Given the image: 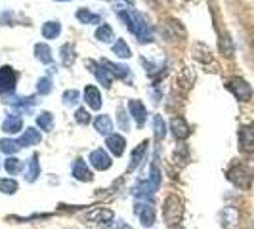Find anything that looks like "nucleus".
<instances>
[{
  "instance_id": "f257e3e1",
  "label": "nucleus",
  "mask_w": 254,
  "mask_h": 229,
  "mask_svg": "<svg viewBox=\"0 0 254 229\" xmlns=\"http://www.w3.org/2000/svg\"><path fill=\"white\" fill-rule=\"evenodd\" d=\"M117 15L127 23L132 35H136L140 38V42H151L153 40L151 25L147 23V19L140 12H136V10H119Z\"/></svg>"
},
{
  "instance_id": "f03ea898",
  "label": "nucleus",
  "mask_w": 254,
  "mask_h": 229,
  "mask_svg": "<svg viewBox=\"0 0 254 229\" xmlns=\"http://www.w3.org/2000/svg\"><path fill=\"white\" fill-rule=\"evenodd\" d=\"M163 216H165V224L168 228H176L182 222L184 216V203L178 195H168L165 199V206H163Z\"/></svg>"
},
{
  "instance_id": "7ed1b4c3",
  "label": "nucleus",
  "mask_w": 254,
  "mask_h": 229,
  "mask_svg": "<svg viewBox=\"0 0 254 229\" xmlns=\"http://www.w3.org/2000/svg\"><path fill=\"white\" fill-rule=\"evenodd\" d=\"M228 179L239 189H249L253 183V172L245 165H233L228 170Z\"/></svg>"
},
{
  "instance_id": "20e7f679",
  "label": "nucleus",
  "mask_w": 254,
  "mask_h": 229,
  "mask_svg": "<svg viewBox=\"0 0 254 229\" xmlns=\"http://www.w3.org/2000/svg\"><path fill=\"white\" fill-rule=\"evenodd\" d=\"M226 88L239 100V102H249L251 98H253V88H251V84L241 78V76H231L228 82H226Z\"/></svg>"
},
{
  "instance_id": "39448f33",
  "label": "nucleus",
  "mask_w": 254,
  "mask_h": 229,
  "mask_svg": "<svg viewBox=\"0 0 254 229\" xmlns=\"http://www.w3.org/2000/svg\"><path fill=\"white\" fill-rule=\"evenodd\" d=\"M134 214L138 216V220L141 222V226L151 228L155 224V208H153L151 201H136L134 203Z\"/></svg>"
},
{
  "instance_id": "423d86ee",
  "label": "nucleus",
  "mask_w": 254,
  "mask_h": 229,
  "mask_svg": "<svg viewBox=\"0 0 254 229\" xmlns=\"http://www.w3.org/2000/svg\"><path fill=\"white\" fill-rule=\"evenodd\" d=\"M15 82H17V73L13 71L10 65L0 67V96L12 94L15 90Z\"/></svg>"
},
{
  "instance_id": "0eeeda50",
  "label": "nucleus",
  "mask_w": 254,
  "mask_h": 229,
  "mask_svg": "<svg viewBox=\"0 0 254 229\" xmlns=\"http://www.w3.org/2000/svg\"><path fill=\"white\" fill-rule=\"evenodd\" d=\"M239 151L245 155L254 153V122L241 126L239 130Z\"/></svg>"
},
{
  "instance_id": "6e6552de",
  "label": "nucleus",
  "mask_w": 254,
  "mask_h": 229,
  "mask_svg": "<svg viewBox=\"0 0 254 229\" xmlns=\"http://www.w3.org/2000/svg\"><path fill=\"white\" fill-rule=\"evenodd\" d=\"M86 67H88V71H92L94 75H96V78H98V82L102 84L105 90H109L111 88V82H113V78L115 76L109 73V69H105L102 63L98 65L96 61H92V59H88L86 61Z\"/></svg>"
},
{
  "instance_id": "1a4fd4ad",
  "label": "nucleus",
  "mask_w": 254,
  "mask_h": 229,
  "mask_svg": "<svg viewBox=\"0 0 254 229\" xmlns=\"http://www.w3.org/2000/svg\"><path fill=\"white\" fill-rule=\"evenodd\" d=\"M128 111H130V116L136 120V126L143 128L145 120H147V116H149L143 102H140V100H130V102H128Z\"/></svg>"
},
{
  "instance_id": "9d476101",
  "label": "nucleus",
  "mask_w": 254,
  "mask_h": 229,
  "mask_svg": "<svg viewBox=\"0 0 254 229\" xmlns=\"http://www.w3.org/2000/svg\"><path fill=\"white\" fill-rule=\"evenodd\" d=\"M90 165L98 170H109L113 165V159L109 157V153L105 149H94L90 153Z\"/></svg>"
},
{
  "instance_id": "9b49d317",
  "label": "nucleus",
  "mask_w": 254,
  "mask_h": 229,
  "mask_svg": "<svg viewBox=\"0 0 254 229\" xmlns=\"http://www.w3.org/2000/svg\"><path fill=\"white\" fill-rule=\"evenodd\" d=\"M86 220H88V222H96V224L107 226L109 222H113V210L103 208V206H98V208L90 210L88 214H86Z\"/></svg>"
},
{
  "instance_id": "f8f14e48",
  "label": "nucleus",
  "mask_w": 254,
  "mask_h": 229,
  "mask_svg": "<svg viewBox=\"0 0 254 229\" xmlns=\"http://www.w3.org/2000/svg\"><path fill=\"white\" fill-rule=\"evenodd\" d=\"M73 178L78 181H92L94 179V174H92V170L88 168L84 159H76L73 163Z\"/></svg>"
},
{
  "instance_id": "ddd939ff",
  "label": "nucleus",
  "mask_w": 254,
  "mask_h": 229,
  "mask_svg": "<svg viewBox=\"0 0 254 229\" xmlns=\"http://www.w3.org/2000/svg\"><path fill=\"white\" fill-rule=\"evenodd\" d=\"M170 132H172V136H174L176 140H186V138L190 136V126H188L186 118L174 116V118L170 120Z\"/></svg>"
},
{
  "instance_id": "4468645a",
  "label": "nucleus",
  "mask_w": 254,
  "mask_h": 229,
  "mask_svg": "<svg viewBox=\"0 0 254 229\" xmlns=\"http://www.w3.org/2000/svg\"><path fill=\"white\" fill-rule=\"evenodd\" d=\"M105 145H107V149L113 153L115 157H121L125 153V149H127V140L121 134H111V136H107Z\"/></svg>"
},
{
  "instance_id": "2eb2a0df",
  "label": "nucleus",
  "mask_w": 254,
  "mask_h": 229,
  "mask_svg": "<svg viewBox=\"0 0 254 229\" xmlns=\"http://www.w3.org/2000/svg\"><path fill=\"white\" fill-rule=\"evenodd\" d=\"M23 130V118L19 114H8L2 122V132L6 134H19Z\"/></svg>"
},
{
  "instance_id": "dca6fc26",
  "label": "nucleus",
  "mask_w": 254,
  "mask_h": 229,
  "mask_svg": "<svg viewBox=\"0 0 254 229\" xmlns=\"http://www.w3.org/2000/svg\"><path fill=\"white\" fill-rule=\"evenodd\" d=\"M84 102L88 105L90 109H94V111H98L100 107H102V94H100V90L96 88V86H86L84 88Z\"/></svg>"
},
{
  "instance_id": "f3484780",
  "label": "nucleus",
  "mask_w": 254,
  "mask_h": 229,
  "mask_svg": "<svg viewBox=\"0 0 254 229\" xmlns=\"http://www.w3.org/2000/svg\"><path fill=\"white\" fill-rule=\"evenodd\" d=\"M40 140H42V136H40V132H38L37 128H27L25 132L21 134V138H19V145L21 147H35V145H38L40 143Z\"/></svg>"
},
{
  "instance_id": "a211bd4d",
  "label": "nucleus",
  "mask_w": 254,
  "mask_h": 229,
  "mask_svg": "<svg viewBox=\"0 0 254 229\" xmlns=\"http://www.w3.org/2000/svg\"><path fill=\"white\" fill-rule=\"evenodd\" d=\"M147 145H149V141H141L140 145L132 151V159H130V165H128V172H134L138 166L141 165V161L145 159V153H147Z\"/></svg>"
},
{
  "instance_id": "6ab92c4d",
  "label": "nucleus",
  "mask_w": 254,
  "mask_h": 229,
  "mask_svg": "<svg viewBox=\"0 0 254 229\" xmlns=\"http://www.w3.org/2000/svg\"><path fill=\"white\" fill-rule=\"evenodd\" d=\"M60 59H62V65L64 67H73L76 59V54H75V46L71 42H65L64 46L60 48Z\"/></svg>"
},
{
  "instance_id": "aec40b11",
  "label": "nucleus",
  "mask_w": 254,
  "mask_h": 229,
  "mask_svg": "<svg viewBox=\"0 0 254 229\" xmlns=\"http://www.w3.org/2000/svg\"><path fill=\"white\" fill-rule=\"evenodd\" d=\"M220 220H222V226L226 229H233L237 226V220H239V212L235 210V208H224L222 212H220Z\"/></svg>"
},
{
  "instance_id": "412c9836",
  "label": "nucleus",
  "mask_w": 254,
  "mask_h": 229,
  "mask_svg": "<svg viewBox=\"0 0 254 229\" xmlns=\"http://www.w3.org/2000/svg\"><path fill=\"white\" fill-rule=\"evenodd\" d=\"M40 176V163H38V155H33L27 163V170H25V179L29 183H35Z\"/></svg>"
},
{
  "instance_id": "4be33fe9",
  "label": "nucleus",
  "mask_w": 254,
  "mask_h": 229,
  "mask_svg": "<svg viewBox=\"0 0 254 229\" xmlns=\"http://www.w3.org/2000/svg\"><path fill=\"white\" fill-rule=\"evenodd\" d=\"M35 57H37L40 63H44V65H50L52 61H54L50 46H48V44H44V42L35 44Z\"/></svg>"
},
{
  "instance_id": "5701e85b",
  "label": "nucleus",
  "mask_w": 254,
  "mask_h": 229,
  "mask_svg": "<svg viewBox=\"0 0 254 229\" xmlns=\"http://www.w3.org/2000/svg\"><path fill=\"white\" fill-rule=\"evenodd\" d=\"M102 65L105 69H109V73L117 78H127L130 75V67L127 65H119V63H113V61H109V59H102Z\"/></svg>"
},
{
  "instance_id": "b1692460",
  "label": "nucleus",
  "mask_w": 254,
  "mask_h": 229,
  "mask_svg": "<svg viewBox=\"0 0 254 229\" xmlns=\"http://www.w3.org/2000/svg\"><path fill=\"white\" fill-rule=\"evenodd\" d=\"M94 128H96L98 134H102V136H111V132H113V122H111V118H109L107 114H100V116L94 120Z\"/></svg>"
},
{
  "instance_id": "393cba45",
  "label": "nucleus",
  "mask_w": 254,
  "mask_h": 229,
  "mask_svg": "<svg viewBox=\"0 0 254 229\" xmlns=\"http://www.w3.org/2000/svg\"><path fill=\"white\" fill-rule=\"evenodd\" d=\"M76 19H78L80 23H84V25H96V23H102V17H100L98 13L90 12L88 8H80V10L76 12Z\"/></svg>"
},
{
  "instance_id": "a878e982",
  "label": "nucleus",
  "mask_w": 254,
  "mask_h": 229,
  "mask_svg": "<svg viewBox=\"0 0 254 229\" xmlns=\"http://www.w3.org/2000/svg\"><path fill=\"white\" fill-rule=\"evenodd\" d=\"M40 33H42V37L52 40V38H58L60 37V33H62V23H58V21H46L42 29H40Z\"/></svg>"
},
{
  "instance_id": "bb28decb",
  "label": "nucleus",
  "mask_w": 254,
  "mask_h": 229,
  "mask_svg": "<svg viewBox=\"0 0 254 229\" xmlns=\"http://www.w3.org/2000/svg\"><path fill=\"white\" fill-rule=\"evenodd\" d=\"M113 54L117 57H123V59H128V57H132V50H130V46L127 44V40H123V38H119L117 42L113 44Z\"/></svg>"
},
{
  "instance_id": "cd10ccee",
  "label": "nucleus",
  "mask_w": 254,
  "mask_h": 229,
  "mask_svg": "<svg viewBox=\"0 0 254 229\" xmlns=\"http://www.w3.org/2000/svg\"><path fill=\"white\" fill-rule=\"evenodd\" d=\"M37 124L40 130L52 132V130H54V114H52L50 111H42V113L37 116Z\"/></svg>"
},
{
  "instance_id": "c85d7f7f",
  "label": "nucleus",
  "mask_w": 254,
  "mask_h": 229,
  "mask_svg": "<svg viewBox=\"0 0 254 229\" xmlns=\"http://www.w3.org/2000/svg\"><path fill=\"white\" fill-rule=\"evenodd\" d=\"M193 56H195V59H197V61H201V63H208V61H212V54H210V50H208V46H206V44H201V42L195 46Z\"/></svg>"
},
{
  "instance_id": "c756f323",
  "label": "nucleus",
  "mask_w": 254,
  "mask_h": 229,
  "mask_svg": "<svg viewBox=\"0 0 254 229\" xmlns=\"http://www.w3.org/2000/svg\"><path fill=\"white\" fill-rule=\"evenodd\" d=\"M153 130H155V140L157 141H161L166 136V122L163 120L161 114L153 116Z\"/></svg>"
},
{
  "instance_id": "7c9ffc66",
  "label": "nucleus",
  "mask_w": 254,
  "mask_h": 229,
  "mask_svg": "<svg viewBox=\"0 0 254 229\" xmlns=\"http://www.w3.org/2000/svg\"><path fill=\"white\" fill-rule=\"evenodd\" d=\"M96 38L100 40V42H111L115 38V33L113 29H111V25H107V23H103V25H100L98 29H96Z\"/></svg>"
},
{
  "instance_id": "2f4dec72",
  "label": "nucleus",
  "mask_w": 254,
  "mask_h": 229,
  "mask_svg": "<svg viewBox=\"0 0 254 229\" xmlns=\"http://www.w3.org/2000/svg\"><path fill=\"white\" fill-rule=\"evenodd\" d=\"M21 149V145H19V141L15 140H10V138H4V140H0V151L2 153H8V155H15V153Z\"/></svg>"
},
{
  "instance_id": "473e14b6",
  "label": "nucleus",
  "mask_w": 254,
  "mask_h": 229,
  "mask_svg": "<svg viewBox=\"0 0 254 229\" xmlns=\"http://www.w3.org/2000/svg\"><path fill=\"white\" fill-rule=\"evenodd\" d=\"M19 189V183L15 181V179H0V193H4V195H15Z\"/></svg>"
},
{
  "instance_id": "72a5a7b5",
  "label": "nucleus",
  "mask_w": 254,
  "mask_h": 229,
  "mask_svg": "<svg viewBox=\"0 0 254 229\" xmlns=\"http://www.w3.org/2000/svg\"><path fill=\"white\" fill-rule=\"evenodd\" d=\"M6 170H8V174L17 176V174L23 170V163H21L17 157H8V159H6Z\"/></svg>"
},
{
  "instance_id": "f704fd0d",
  "label": "nucleus",
  "mask_w": 254,
  "mask_h": 229,
  "mask_svg": "<svg viewBox=\"0 0 254 229\" xmlns=\"http://www.w3.org/2000/svg\"><path fill=\"white\" fill-rule=\"evenodd\" d=\"M117 122H119L121 130H125V132H128V130H130V120H128V113H127V109H125L123 105H119V109H117Z\"/></svg>"
},
{
  "instance_id": "c9c22d12",
  "label": "nucleus",
  "mask_w": 254,
  "mask_h": 229,
  "mask_svg": "<svg viewBox=\"0 0 254 229\" xmlns=\"http://www.w3.org/2000/svg\"><path fill=\"white\" fill-rule=\"evenodd\" d=\"M80 100V92L78 90H65L64 92V103L65 105H76Z\"/></svg>"
},
{
  "instance_id": "e433bc0d",
  "label": "nucleus",
  "mask_w": 254,
  "mask_h": 229,
  "mask_svg": "<svg viewBox=\"0 0 254 229\" xmlns=\"http://www.w3.org/2000/svg\"><path fill=\"white\" fill-rule=\"evenodd\" d=\"M220 50H222V54H224L226 57H231V56H233V44H231L229 37L220 38Z\"/></svg>"
},
{
  "instance_id": "4c0bfd02",
  "label": "nucleus",
  "mask_w": 254,
  "mask_h": 229,
  "mask_svg": "<svg viewBox=\"0 0 254 229\" xmlns=\"http://www.w3.org/2000/svg\"><path fill=\"white\" fill-rule=\"evenodd\" d=\"M75 120L78 122V124H88L90 122V113H88V109H84V107H78L75 111Z\"/></svg>"
},
{
  "instance_id": "58836bf2",
  "label": "nucleus",
  "mask_w": 254,
  "mask_h": 229,
  "mask_svg": "<svg viewBox=\"0 0 254 229\" xmlns=\"http://www.w3.org/2000/svg\"><path fill=\"white\" fill-rule=\"evenodd\" d=\"M37 90H38V94H50V92H52V82H50V78H46V76L38 78Z\"/></svg>"
},
{
  "instance_id": "ea45409f",
  "label": "nucleus",
  "mask_w": 254,
  "mask_h": 229,
  "mask_svg": "<svg viewBox=\"0 0 254 229\" xmlns=\"http://www.w3.org/2000/svg\"><path fill=\"white\" fill-rule=\"evenodd\" d=\"M103 228L105 229H130L123 220H121V222H109V224H107V226H103Z\"/></svg>"
},
{
  "instance_id": "a19ab883",
  "label": "nucleus",
  "mask_w": 254,
  "mask_h": 229,
  "mask_svg": "<svg viewBox=\"0 0 254 229\" xmlns=\"http://www.w3.org/2000/svg\"><path fill=\"white\" fill-rule=\"evenodd\" d=\"M172 229H184V228H182V226H176V228H172Z\"/></svg>"
},
{
  "instance_id": "79ce46f5",
  "label": "nucleus",
  "mask_w": 254,
  "mask_h": 229,
  "mask_svg": "<svg viewBox=\"0 0 254 229\" xmlns=\"http://www.w3.org/2000/svg\"><path fill=\"white\" fill-rule=\"evenodd\" d=\"M127 2H128V4H132V2H134V0H127Z\"/></svg>"
},
{
  "instance_id": "37998d69",
  "label": "nucleus",
  "mask_w": 254,
  "mask_h": 229,
  "mask_svg": "<svg viewBox=\"0 0 254 229\" xmlns=\"http://www.w3.org/2000/svg\"><path fill=\"white\" fill-rule=\"evenodd\" d=\"M58 2H69V0H58Z\"/></svg>"
}]
</instances>
